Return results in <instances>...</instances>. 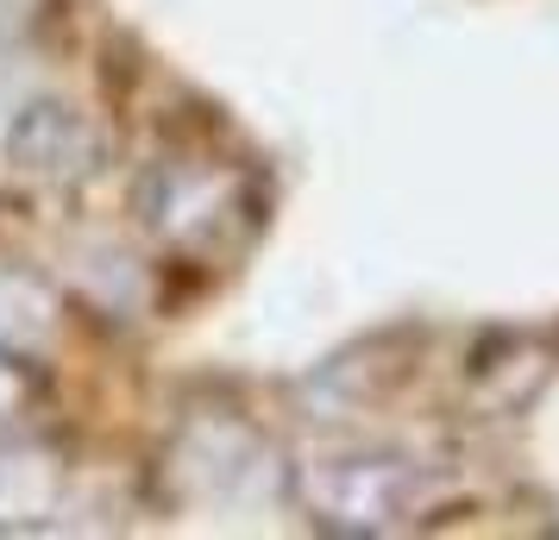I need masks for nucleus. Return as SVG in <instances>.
<instances>
[{
	"mask_svg": "<svg viewBox=\"0 0 559 540\" xmlns=\"http://www.w3.org/2000/svg\"><path fill=\"white\" fill-rule=\"evenodd\" d=\"M7 157L26 170V177L45 182H82L95 170V132L82 113L57 101H32L26 113H13L7 127Z\"/></svg>",
	"mask_w": 559,
	"mask_h": 540,
	"instance_id": "7ed1b4c3",
	"label": "nucleus"
},
{
	"mask_svg": "<svg viewBox=\"0 0 559 540\" xmlns=\"http://www.w3.org/2000/svg\"><path fill=\"white\" fill-rule=\"evenodd\" d=\"M408 503V465L396 459H340L308 478V509L333 528H383Z\"/></svg>",
	"mask_w": 559,
	"mask_h": 540,
	"instance_id": "f03ea898",
	"label": "nucleus"
},
{
	"mask_svg": "<svg viewBox=\"0 0 559 540\" xmlns=\"http://www.w3.org/2000/svg\"><path fill=\"white\" fill-rule=\"evenodd\" d=\"M63 503V465L32 440H0V528H32Z\"/></svg>",
	"mask_w": 559,
	"mask_h": 540,
	"instance_id": "20e7f679",
	"label": "nucleus"
},
{
	"mask_svg": "<svg viewBox=\"0 0 559 540\" xmlns=\"http://www.w3.org/2000/svg\"><path fill=\"white\" fill-rule=\"evenodd\" d=\"M32 389H38V384H32L26 352H7V346H0V428L32 403Z\"/></svg>",
	"mask_w": 559,
	"mask_h": 540,
	"instance_id": "39448f33",
	"label": "nucleus"
},
{
	"mask_svg": "<svg viewBox=\"0 0 559 540\" xmlns=\"http://www.w3.org/2000/svg\"><path fill=\"white\" fill-rule=\"evenodd\" d=\"M233 195H239V177L214 170V164H189V170H152L145 177V195H139V214L157 239H177V245H202L214 239L221 214H233Z\"/></svg>",
	"mask_w": 559,
	"mask_h": 540,
	"instance_id": "f257e3e1",
	"label": "nucleus"
}]
</instances>
